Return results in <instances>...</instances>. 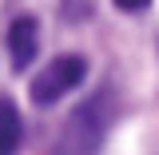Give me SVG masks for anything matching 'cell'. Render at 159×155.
I'll return each mask as SVG.
<instances>
[{"label":"cell","mask_w":159,"mask_h":155,"mask_svg":"<svg viewBox=\"0 0 159 155\" xmlns=\"http://www.w3.org/2000/svg\"><path fill=\"white\" fill-rule=\"evenodd\" d=\"M20 135H24V123L12 99H0V155H16L20 151Z\"/></svg>","instance_id":"obj_4"},{"label":"cell","mask_w":159,"mask_h":155,"mask_svg":"<svg viewBox=\"0 0 159 155\" xmlns=\"http://www.w3.org/2000/svg\"><path fill=\"white\" fill-rule=\"evenodd\" d=\"M147 4H151V0H116V8H119V12H143Z\"/></svg>","instance_id":"obj_5"},{"label":"cell","mask_w":159,"mask_h":155,"mask_svg":"<svg viewBox=\"0 0 159 155\" xmlns=\"http://www.w3.org/2000/svg\"><path fill=\"white\" fill-rule=\"evenodd\" d=\"M84 76H88V60L84 56H76V52H72V56H56V60H48L36 76H32L28 96H32L36 107H52V103H60L72 88H80Z\"/></svg>","instance_id":"obj_2"},{"label":"cell","mask_w":159,"mask_h":155,"mask_svg":"<svg viewBox=\"0 0 159 155\" xmlns=\"http://www.w3.org/2000/svg\"><path fill=\"white\" fill-rule=\"evenodd\" d=\"M36 48H40V24L32 16H16L8 24V56H12V68L24 72L36 60Z\"/></svg>","instance_id":"obj_3"},{"label":"cell","mask_w":159,"mask_h":155,"mask_svg":"<svg viewBox=\"0 0 159 155\" xmlns=\"http://www.w3.org/2000/svg\"><path fill=\"white\" fill-rule=\"evenodd\" d=\"M111 96L107 92H96L84 103L72 107V116L64 119V127L56 131V143H52V155H96L107 127H111Z\"/></svg>","instance_id":"obj_1"}]
</instances>
